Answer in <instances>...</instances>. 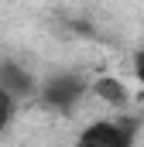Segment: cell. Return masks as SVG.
Listing matches in <instances>:
<instances>
[{
    "instance_id": "4",
    "label": "cell",
    "mask_w": 144,
    "mask_h": 147,
    "mask_svg": "<svg viewBox=\"0 0 144 147\" xmlns=\"http://www.w3.org/2000/svg\"><path fill=\"white\" fill-rule=\"evenodd\" d=\"M89 92H93L100 103L113 106V110H127V106H130V89H127V82L117 79V75H100V79H93V82H89Z\"/></svg>"
},
{
    "instance_id": "6",
    "label": "cell",
    "mask_w": 144,
    "mask_h": 147,
    "mask_svg": "<svg viewBox=\"0 0 144 147\" xmlns=\"http://www.w3.org/2000/svg\"><path fill=\"white\" fill-rule=\"evenodd\" d=\"M134 75H137V82H141V89H144V48L134 55Z\"/></svg>"
},
{
    "instance_id": "3",
    "label": "cell",
    "mask_w": 144,
    "mask_h": 147,
    "mask_svg": "<svg viewBox=\"0 0 144 147\" xmlns=\"http://www.w3.org/2000/svg\"><path fill=\"white\" fill-rule=\"evenodd\" d=\"M0 86L10 89L17 99H31V96H38V86H41V82H38L21 62H14V58H0Z\"/></svg>"
},
{
    "instance_id": "1",
    "label": "cell",
    "mask_w": 144,
    "mask_h": 147,
    "mask_svg": "<svg viewBox=\"0 0 144 147\" xmlns=\"http://www.w3.org/2000/svg\"><path fill=\"white\" fill-rule=\"evenodd\" d=\"M86 92H89V82L79 72H52L41 86H38L41 106H48L52 113H62V116L75 113V106L82 103Z\"/></svg>"
},
{
    "instance_id": "2",
    "label": "cell",
    "mask_w": 144,
    "mask_h": 147,
    "mask_svg": "<svg viewBox=\"0 0 144 147\" xmlns=\"http://www.w3.org/2000/svg\"><path fill=\"white\" fill-rule=\"evenodd\" d=\"M137 116H110V120H93L86 130H79V144L86 147H130L137 140Z\"/></svg>"
},
{
    "instance_id": "5",
    "label": "cell",
    "mask_w": 144,
    "mask_h": 147,
    "mask_svg": "<svg viewBox=\"0 0 144 147\" xmlns=\"http://www.w3.org/2000/svg\"><path fill=\"white\" fill-rule=\"evenodd\" d=\"M17 103H21V99H17L10 89L0 86V134L10 127V120H14V113H17Z\"/></svg>"
}]
</instances>
